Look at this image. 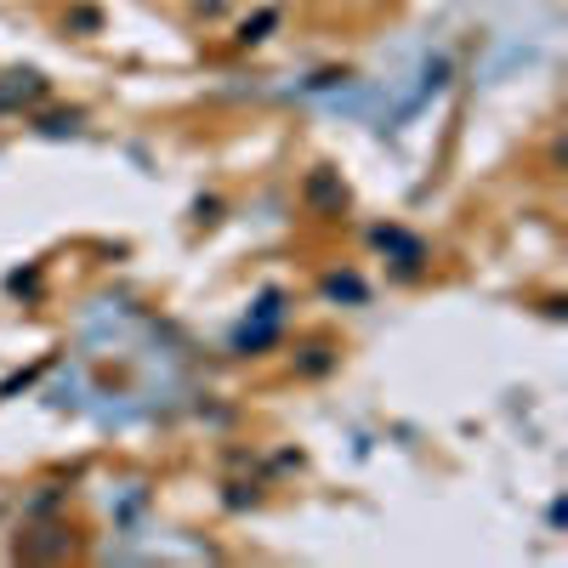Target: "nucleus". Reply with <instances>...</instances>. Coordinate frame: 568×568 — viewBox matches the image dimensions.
I'll use <instances>...</instances> for the list:
<instances>
[{"mask_svg":"<svg viewBox=\"0 0 568 568\" xmlns=\"http://www.w3.org/2000/svg\"><path fill=\"white\" fill-rule=\"evenodd\" d=\"M273 18H278V12H262L256 23H245V29H240V40H262V29H273Z\"/></svg>","mask_w":568,"mask_h":568,"instance_id":"obj_3","label":"nucleus"},{"mask_svg":"<svg viewBox=\"0 0 568 568\" xmlns=\"http://www.w3.org/2000/svg\"><path fill=\"white\" fill-rule=\"evenodd\" d=\"M324 296H336V302H342V296H347V302H358V296H364V284H358V278H353V273H347V278H342V273H336V278H324Z\"/></svg>","mask_w":568,"mask_h":568,"instance_id":"obj_2","label":"nucleus"},{"mask_svg":"<svg viewBox=\"0 0 568 568\" xmlns=\"http://www.w3.org/2000/svg\"><path fill=\"white\" fill-rule=\"evenodd\" d=\"M12 85H0V109H18V103H34L45 98V80L40 74H7Z\"/></svg>","mask_w":568,"mask_h":568,"instance_id":"obj_1","label":"nucleus"}]
</instances>
